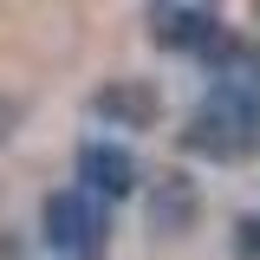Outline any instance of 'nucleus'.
I'll return each instance as SVG.
<instances>
[{
    "mask_svg": "<svg viewBox=\"0 0 260 260\" xmlns=\"http://www.w3.org/2000/svg\"><path fill=\"white\" fill-rule=\"evenodd\" d=\"M150 39L169 46V52H195V59H208V52H215V39H221V20H215V7L150 0Z\"/></svg>",
    "mask_w": 260,
    "mask_h": 260,
    "instance_id": "7ed1b4c3",
    "label": "nucleus"
},
{
    "mask_svg": "<svg viewBox=\"0 0 260 260\" xmlns=\"http://www.w3.org/2000/svg\"><path fill=\"white\" fill-rule=\"evenodd\" d=\"M234 247H241L247 260H260V221H241V228H234Z\"/></svg>",
    "mask_w": 260,
    "mask_h": 260,
    "instance_id": "423d86ee",
    "label": "nucleus"
},
{
    "mask_svg": "<svg viewBox=\"0 0 260 260\" xmlns=\"http://www.w3.org/2000/svg\"><path fill=\"white\" fill-rule=\"evenodd\" d=\"M182 150L208 162H247L260 156V72H215L208 98L189 111Z\"/></svg>",
    "mask_w": 260,
    "mask_h": 260,
    "instance_id": "f257e3e1",
    "label": "nucleus"
},
{
    "mask_svg": "<svg viewBox=\"0 0 260 260\" xmlns=\"http://www.w3.org/2000/svg\"><path fill=\"white\" fill-rule=\"evenodd\" d=\"M182 7H215V0H182Z\"/></svg>",
    "mask_w": 260,
    "mask_h": 260,
    "instance_id": "6e6552de",
    "label": "nucleus"
},
{
    "mask_svg": "<svg viewBox=\"0 0 260 260\" xmlns=\"http://www.w3.org/2000/svg\"><path fill=\"white\" fill-rule=\"evenodd\" d=\"M13 117H20V104H0V143H7V130H13Z\"/></svg>",
    "mask_w": 260,
    "mask_h": 260,
    "instance_id": "0eeeda50",
    "label": "nucleus"
},
{
    "mask_svg": "<svg viewBox=\"0 0 260 260\" xmlns=\"http://www.w3.org/2000/svg\"><path fill=\"white\" fill-rule=\"evenodd\" d=\"M39 228H46V247H52V254L104 260V208H98L91 189H59V195H46Z\"/></svg>",
    "mask_w": 260,
    "mask_h": 260,
    "instance_id": "f03ea898",
    "label": "nucleus"
},
{
    "mask_svg": "<svg viewBox=\"0 0 260 260\" xmlns=\"http://www.w3.org/2000/svg\"><path fill=\"white\" fill-rule=\"evenodd\" d=\"M91 111H98L111 130H150V124H156V111H162V98H156L150 78H117V85H104V91L91 98Z\"/></svg>",
    "mask_w": 260,
    "mask_h": 260,
    "instance_id": "20e7f679",
    "label": "nucleus"
},
{
    "mask_svg": "<svg viewBox=\"0 0 260 260\" xmlns=\"http://www.w3.org/2000/svg\"><path fill=\"white\" fill-rule=\"evenodd\" d=\"M78 182L91 195H104V202H124V195L137 189V162H130V150H117V143H85V150H78Z\"/></svg>",
    "mask_w": 260,
    "mask_h": 260,
    "instance_id": "39448f33",
    "label": "nucleus"
}]
</instances>
